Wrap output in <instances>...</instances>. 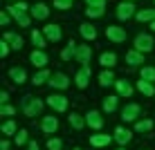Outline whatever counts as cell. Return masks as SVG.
I'll list each match as a JSON object with an SVG mask.
<instances>
[{
    "instance_id": "obj_1",
    "label": "cell",
    "mask_w": 155,
    "mask_h": 150,
    "mask_svg": "<svg viewBox=\"0 0 155 150\" xmlns=\"http://www.w3.org/2000/svg\"><path fill=\"white\" fill-rule=\"evenodd\" d=\"M27 9H29V7H27L25 2H16V5H9V9H7V11H9V14H12L14 18H16V20L20 23V27H29Z\"/></svg>"
},
{
    "instance_id": "obj_2",
    "label": "cell",
    "mask_w": 155,
    "mask_h": 150,
    "mask_svg": "<svg viewBox=\"0 0 155 150\" xmlns=\"http://www.w3.org/2000/svg\"><path fill=\"white\" fill-rule=\"evenodd\" d=\"M41 108H43V101H38V99H34V96H25V101H23V112L27 116H36L41 112Z\"/></svg>"
},
{
    "instance_id": "obj_3",
    "label": "cell",
    "mask_w": 155,
    "mask_h": 150,
    "mask_svg": "<svg viewBox=\"0 0 155 150\" xmlns=\"http://www.w3.org/2000/svg\"><path fill=\"white\" fill-rule=\"evenodd\" d=\"M135 49L137 52H151L153 49V36H148V34H140L135 38Z\"/></svg>"
},
{
    "instance_id": "obj_4",
    "label": "cell",
    "mask_w": 155,
    "mask_h": 150,
    "mask_svg": "<svg viewBox=\"0 0 155 150\" xmlns=\"http://www.w3.org/2000/svg\"><path fill=\"white\" fill-rule=\"evenodd\" d=\"M106 36H108L113 43H124L126 40V29L117 27V25H110V27H106Z\"/></svg>"
},
{
    "instance_id": "obj_5",
    "label": "cell",
    "mask_w": 155,
    "mask_h": 150,
    "mask_svg": "<svg viewBox=\"0 0 155 150\" xmlns=\"http://www.w3.org/2000/svg\"><path fill=\"white\" fill-rule=\"evenodd\" d=\"M47 105H52L56 112H65L68 110V99L61 96V94H52V96H47Z\"/></svg>"
},
{
    "instance_id": "obj_6",
    "label": "cell",
    "mask_w": 155,
    "mask_h": 150,
    "mask_svg": "<svg viewBox=\"0 0 155 150\" xmlns=\"http://www.w3.org/2000/svg\"><path fill=\"white\" fill-rule=\"evenodd\" d=\"M74 58H77L79 63H83V65H88L90 58H92V47H90V45H79L77 47V56H74Z\"/></svg>"
},
{
    "instance_id": "obj_7",
    "label": "cell",
    "mask_w": 155,
    "mask_h": 150,
    "mask_svg": "<svg viewBox=\"0 0 155 150\" xmlns=\"http://www.w3.org/2000/svg\"><path fill=\"white\" fill-rule=\"evenodd\" d=\"M56 128H58V119H56V116H43L41 130L45 132V135H52V132H56Z\"/></svg>"
},
{
    "instance_id": "obj_8",
    "label": "cell",
    "mask_w": 155,
    "mask_h": 150,
    "mask_svg": "<svg viewBox=\"0 0 155 150\" xmlns=\"http://www.w3.org/2000/svg\"><path fill=\"white\" fill-rule=\"evenodd\" d=\"M137 114H140V105L137 103H128L124 110H121V119L124 121H135Z\"/></svg>"
},
{
    "instance_id": "obj_9",
    "label": "cell",
    "mask_w": 155,
    "mask_h": 150,
    "mask_svg": "<svg viewBox=\"0 0 155 150\" xmlns=\"http://www.w3.org/2000/svg\"><path fill=\"white\" fill-rule=\"evenodd\" d=\"M85 123H88L90 128H94V130H101V126H104V119H101V114L97 110H90L88 116H85Z\"/></svg>"
},
{
    "instance_id": "obj_10",
    "label": "cell",
    "mask_w": 155,
    "mask_h": 150,
    "mask_svg": "<svg viewBox=\"0 0 155 150\" xmlns=\"http://www.w3.org/2000/svg\"><path fill=\"white\" fill-rule=\"evenodd\" d=\"M43 34H45V38L47 40H52V43H58L61 40V29L56 27V25H45V27H43Z\"/></svg>"
},
{
    "instance_id": "obj_11",
    "label": "cell",
    "mask_w": 155,
    "mask_h": 150,
    "mask_svg": "<svg viewBox=\"0 0 155 150\" xmlns=\"http://www.w3.org/2000/svg\"><path fill=\"white\" fill-rule=\"evenodd\" d=\"M74 81H77V88H81V90H83L85 85H88V81H90V67H88V65H83V67L77 72Z\"/></svg>"
},
{
    "instance_id": "obj_12",
    "label": "cell",
    "mask_w": 155,
    "mask_h": 150,
    "mask_svg": "<svg viewBox=\"0 0 155 150\" xmlns=\"http://www.w3.org/2000/svg\"><path fill=\"white\" fill-rule=\"evenodd\" d=\"M50 85H52V88H58V90H65L68 85H70V81H68V76H65V74L56 72V74H52V78H50Z\"/></svg>"
},
{
    "instance_id": "obj_13",
    "label": "cell",
    "mask_w": 155,
    "mask_h": 150,
    "mask_svg": "<svg viewBox=\"0 0 155 150\" xmlns=\"http://www.w3.org/2000/svg\"><path fill=\"white\" fill-rule=\"evenodd\" d=\"M31 16H34L36 20H45L47 16H50V9H47V5L38 2V5H34V7H31Z\"/></svg>"
},
{
    "instance_id": "obj_14",
    "label": "cell",
    "mask_w": 155,
    "mask_h": 150,
    "mask_svg": "<svg viewBox=\"0 0 155 150\" xmlns=\"http://www.w3.org/2000/svg\"><path fill=\"white\" fill-rule=\"evenodd\" d=\"M133 9H135V7H133L130 2H121L119 7H117V18H119V20H128L133 16Z\"/></svg>"
},
{
    "instance_id": "obj_15",
    "label": "cell",
    "mask_w": 155,
    "mask_h": 150,
    "mask_svg": "<svg viewBox=\"0 0 155 150\" xmlns=\"http://www.w3.org/2000/svg\"><path fill=\"white\" fill-rule=\"evenodd\" d=\"M79 31H81V36H83L85 40H94V38H97V29H94L90 23H83V25H79Z\"/></svg>"
},
{
    "instance_id": "obj_16",
    "label": "cell",
    "mask_w": 155,
    "mask_h": 150,
    "mask_svg": "<svg viewBox=\"0 0 155 150\" xmlns=\"http://www.w3.org/2000/svg\"><path fill=\"white\" fill-rule=\"evenodd\" d=\"M29 61L34 63L36 67H45V65H47V56H45V52H43V49H36V52H31Z\"/></svg>"
},
{
    "instance_id": "obj_17",
    "label": "cell",
    "mask_w": 155,
    "mask_h": 150,
    "mask_svg": "<svg viewBox=\"0 0 155 150\" xmlns=\"http://www.w3.org/2000/svg\"><path fill=\"white\" fill-rule=\"evenodd\" d=\"M110 139H115V137H110V135H92L90 137V143H92L94 148H104V146L110 143Z\"/></svg>"
},
{
    "instance_id": "obj_18",
    "label": "cell",
    "mask_w": 155,
    "mask_h": 150,
    "mask_svg": "<svg viewBox=\"0 0 155 150\" xmlns=\"http://www.w3.org/2000/svg\"><path fill=\"white\" fill-rule=\"evenodd\" d=\"M115 141L119 143V146H126V143L130 141V132H128L126 128H117L115 130Z\"/></svg>"
},
{
    "instance_id": "obj_19",
    "label": "cell",
    "mask_w": 155,
    "mask_h": 150,
    "mask_svg": "<svg viewBox=\"0 0 155 150\" xmlns=\"http://www.w3.org/2000/svg\"><path fill=\"white\" fill-rule=\"evenodd\" d=\"M9 76H12L14 83H25V78H27V74H25L23 67H12L9 69Z\"/></svg>"
},
{
    "instance_id": "obj_20",
    "label": "cell",
    "mask_w": 155,
    "mask_h": 150,
    "mask_svg": "<svg viewBox=\"0 0 155 150\" xmlns=\"http://www.w3.org/2000/svg\"><path fill=\"white\" fill-rule=\"evenodd\" d=\"M115 88H117V92H119V96H130L133 94V88H130V83L128 81H115Z\"/></svg>"
},
{
    "instance_id": "obj_21",
    "label": "cell",
    "mask_w": 155,
    "mask_h": 150,
    "mask_svg": "<svg viewBox=\"0 0 155 150\" xmlns=\"http://www.w3.org/2000/svg\"><path fill=\"white\" fill-rule=\"evenodd\" d=\"M5 40L12 43L14 49H20V47H23V38H20L18 34H14V31H7V34H5Z\"/></svg>"
},
{
    "instance_id": "obj_22",
    "label": "cell",
    "mask_w": 155,
    "mask_h": 150,
    "mask_svg": "<svg viewBox=\"0 0 155 150\" xmlns=\"http://www.w3.org/2000/svg\"><path fill=\"white\" fill-rule=\"evenodd\" d=\"M99 63L104 67H113L115 63H117V56L113 54V52H104V54H101V58H99Z\"/></svg>"
},
{
    "instance_id": "obj_23",
    "label": "cell",
    "mask_w": 155,
    "mask_h": 150,
    "mask_svg": "<svg viewBox=\"0 0 155 150\" xmlns=\"http://www.w3.org/2000/svg\"><path fill=\"white\" fill-rule=\"evenodd\" d=\"M126 61L130 63V65H140V63H144V56H142V52H137V49H130L126 54Z\"/></svg>"
},
{
    "instance_id": "obj_24",
    "label": "cell",
    "mask_w": 155,
    "mask_h": 150,
    "mask_svg": "<svg viewBox=\"0 0 155 150\" xmlns=\"http://www.w3.org/2000/svg\"><path fill=\"white\" fill-rule=\"evenodd\" d=\"M137 90L144 92L146 96H153V94H155V88L151 85V81H144V78H142V81H137Z\"/></svg>"
},
{
    "instance_id": "obj_25",
    "label": "cell",
    "mask_w": 155,
    "mask_h": 150,
    "mask_svg": "<svg viewBox=\"0 0 155 150\" xmlns=\"http://www.w3.org/2000/svg\"><path fill=\"white\" fill-rule=\"evenodd\" d=\"M99 83L104 85V88H108L110 83H115V76H113V72H110V69H104V72L99 74Z\"/></svg>"
},
{
    "instance_id": "obj_26",
    "label": "cell",
    "mask_w": 155,
    "mask_h": 150,
    "mask_svg": "<svg viewBox=\"0 0 155 150\" xmlns=\"http://www.w3.org/2000/svg\"><path fill=\"white\" fill-rule=\"evenodd\" d=\"M31 40H34V45L38 47V49H43V47H45V34H43V31H38V29L31 31Z\"/></svg>"
},
{
    "instance_id": "obj_27",
    "label": "cell",
    "mask_w": 155,
    "mask_h": 150,
    "mask_svg": "<svg viewBox=\"0 0 155 150\" xmlns=\"http://www.w3.org/2000/svg\"><path fill=\"white\" fill-rule=\"evenodd\" d=\"M72 56H77V47H74V40H72L70 45H68L65 49L61 52V58H63V61H70Z\"/></svg>"
},
{
    "instance_id": "obj_28",
    "label": "cell",
    "mask_w": 155,
    "mask_h": 150,
    "mask_svg": "<svg viewBox=\"0 0 155 150\" xmlns=\"http://www.w3.org/2000/svg\"><path fill=\"white\" fill-rule=\"evenodd\" d=\"M137 20H142V23H144V20H151V23H153V20H155V9H142V11L137 14Z\"/></svg>"
},
{
    "instance_id": "obj_29",
    "label": "cell",
    "mask_w": 155,
    "mask_h": 150,
    "mask_svg": "<svg viewBox=\"0 0 155 150\" xmlns=\"http://www.w3.org/2000/svg\"><path fill=\"white\" fill-rule=\"evenodd\" d=\"M104 110L106 112H115L117 110V96H108V99H104Z\"/></svg>"
},
{
    "instance_id": "obj_30",
    "label": "cell",
    "mask_w": 155,
    "mask_h": 150,
    "mask_svg": "<svg viewBox=\"0 0 155 150\" xmlns=\"http://www.w3.org/2000/svg\"><path fill=\"white\" fill-rule=\"evenodd\" d=\"M45 78H52V76H50V72H47V69H41V72H36L34 83H36V85H41V83H45Z\"/></svg>"
},
{
    "instance_id": "obj_31",
    "label": "cell",
    "mask_w": 155,
    "mask_h": 150,
    "mask_svg": "<svg viewBox=\"0 0 155 150\" xmlns=\"http://www.w3.org/2000/svg\"><path fill=\"white\" fill-rule=\"evenodd\" d=\"M142 78L144 81H155V67H144L142 69Z\"/></svg>"
},
{
    "instance_id": "obj_32",
    "label": "cell",
    "mask_w": 155,
    "mask_h": 150,
    "mask_svg": "<svg viewBox=\"0 0 155 150\" xmlns=\"http://www.w3.org/2000/svg\"><path fill=\"white\" fill-rule=\"evenodd\" d=\"M70 126L77 128V130H81V128H83V119L79 114H70Z\"/></svg>"
},
{
    "instance_id": "obj_33",
    "label": "cell",
    "mask_w": 155,
    "mask_h": 150,
    "mask_svg": "<svg viewBox=\"0 0 155 150\" xmlns=\"http://www.w3.org/2000/svg\"><path fill=\"white\" fill-rule=\"evenodd\" d=\"M85 16H88V18H99V16H104V9L88 7V9H85Z\"/></svg>"
},
{
    "instance_id": "obj_34",
    "label": "cell",
    "mask_w": 155,
    "mask_h": 150,
    "mask_svg": "<svg viewBox=\"0 0 155 150\" xmlns=\"http://www.w3.org/2000/svg\"><path fill=\"white\" fill-rule=\"evenodd\" d=\"M14 132H16V121L2 123V135H14Z\"/></svg>"
},
{
    "instance_id": "obj_35",
    "label": "cell",
    "mask_w": 155,
    "mask_h": 150,
    "mask_svg": "<svg viewBox=\"0 0 155 150\" xmlns=\"http://www.w3.org/2000/svg\"><path fill=\"white\" fill-rule=\"evenodd\" d=\"M135 128H137V132H146V130H151V128H153V121H151V119H146V121H140Z\"/></svg>"
},
{
    "instance_id": "obj_36",
    "label": "cell",
    "mask_w": 155,
    "mask_h": 150,
    "mask_svg": "<svg viewBox=\"0 0 155 150\" xmlns=\"http://www.w3.org/2000/svg\"><path fill=\"white\" fill-rule=\"evenodd\" d=\"M61 146H63V143L58 141V139H50V141H47V148H50V150H61Z\"/></svg>"
},
{
    "instance_id": "obj_37",
    "label": "cell",
    "mask_w": 155,
    "mask_h": 150,
    "mask_svg": "<svg viewBox=\"0 0 155 150\" xmlns=\"http://www.w3.org/2000/svg\"><path fill=\"white\" fill-rule=\"evenodd\" d=\"M90 7H97V9H104L106 7V0H85Z\"/></svg>"
},
{
    "instance_id": "obj_38",
    "label": "cell",
    "mask_w": 155,
    "mask_h": 150,
    "mask_svg": "<svg viewBox=\"0 0 155 150\" xmlns=\"http://www.w3.org/2000/svg\"><path fill=\"white\" fill-rule=\"evenodd\" d=\"M9 47H12V45H9L7 40H2V43H0V56H2V58L9 54Z\"/></svg>"
},
{
    "instance_id": "obj_39",
    "label": "cell",
    "mask_w": 155,
    "mask_h": 150,
    "mask_svg": "<svg viewBox=\"0 0 155 150\" xmlns=\"http://www.w3.org/2000/svg\"><path fill=\"white\" fill-rule=\"evenodd\" d=\"M54 5H56L58 9H70L72 2H70V0H54Z\"/></svg>"
},
{
    "instance_id": "obj_40",
    "label": "cell",
    "mask_w": 155,
    "mask_h": 150,
    "mask_svg": "<svg viewBox=\"0 0 155 150\" xmlns=\"http://www.w3.org/2000/svg\"><path fill=\"white\" fill-rule=\"evenodd\" d=\"M25 141H27V132H25V130H20L18 135H16V143L20 146V143H25Z\"/></svg>"
},
{
    "instance_id": "obj_41",
    "label": "cell",
    "mask_w": 155,
    "mask_h": 150,
    "mask_svg": "<svg viewBox=\"0 0 155 150\" xmlns=\"http://www.w3.org/2000/svg\"><path fill=\"white\" fill-rule=\"evenodd\" d=\"M0 112H2V114H5V116H12V114H14V112H16V110L12 108V105H7V103H5V105H2V110H0Z\"/></svg>"
},
{
    "instance_id": "obj_42",
    "label": "cell",
    "mask_w": 155,
    "mask_h": 150,
    "mask_svg": "<svg viewBox=\"0 0 155 150\" xmlns=\"http://www.w3.org/2000/svg\"><path fill=\"white\" fill-rule=\"evenodd\" d=\"M9 16L12 14H0V25H9Z\"/></svg>"
},
{
    "instance_id": "obj_43",
    "label": "cell",
    "mask_w": 155,
    "mask_h": 150,
    "mask_svg": "<svg viewBox=\"0 0 155 150\" xmlns=\"http://www.w3.org/2000/svg\"><path fill=\"white\" fill-rule=\"evenodd\" d=\"M0 101H2V105H5V103L9 101V94H7V92H0Z\"/></svg>"
},
{
    "instance_id": "obj_44",
    "label": "cell",
    "mask_w": 155,
    "mask_h": 150,
    "mask_svg": "<svg viewBox=\"0 0 155 150\" xmlns=\"http://www.w3.org/2000/svg\"><path fill=\"white\" fill-rule=\"evenodd\" d=\"M27 150H38V143H36V141H29V148Z\"/></svg>"
},
{
    "instance_id": "obj_45",
    "label": "cell",
    "mask_w": 155,
    "mask_h": 150,
    "mask_svg": "<svg viewBox=\"0 0 155 150\" xmlns=\"http://www.w3.org/2000/svg\"><path fill=\"white\" fill-rule=\"evenodd\" d=\"M151 29H153V31H155V20H153V23H151Z\"/></svg>"
},
{
    "instance_id": "obj_46",
    "label": "cell",
    "mask_w": 155,
    "mask_h": 150,
    "mask_svg": "<svg viewBox=\"0 0 155 150\" xmlns=\"http://www.w3.org/2000/svg\"><path fill=\"white\" fill-rule=\"evenodd\" d=\"M117 150H124V146H121V148H117Z\"/></svg>"
},
{
    "instance_id": "obj_47",
    "label": "cell",
    "mask_w": 155,
    "mask_h": 150,
    "mask_svg": "<svg viewBox=\"0 0 155 150\" xmlns=\"http://www.w3.org/2000/svg\"><path fill=\"white\" fill-rule=\"evenodd\" d=\"M74 150H81V148H74Z\"/></svg>"
},
{
    "instance_id": "obj_48",
    "label": "cell",
    "mask_w": 155,
    "mask_h": 150,
    "mask_svg": "<svg viewBox=\"0 0 155 150\" xmlns=\"http://www.w3.org/2000/svg\"><path fill=\"white\" fill-rule=\"evenodd\" d=\"M70 2H72V0H70Z\"/></svg>"
}]
</instances>
